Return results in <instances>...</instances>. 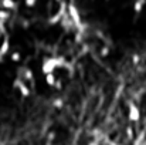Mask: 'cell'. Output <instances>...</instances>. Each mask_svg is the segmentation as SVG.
Returning <instances> with one entry per match:
<instances>
[{
    "label": "cell",
    "instance_id": "6da1fadb",
    "mask_svg": "<svg viewBox=\"0 0 146 145\" xmlns=\"http://www.w3.org/2000/svg\"><path fill=\"white\" fill-rule=\"evenodd\" d=\"M17 77H20L21 80H24L26 83H30L33 87L36 84V77H34V73L30 67H21L17 70Z\"/></svg>",
    "mask_w": 146,
    "mask_h": 145
},
{
    "label": "cell",
    "instance_id": "5bb4252c",
    "mask_svg": "<svg viewBox=\"0 0 146 145\" xmlns=\"http://www.w3.org/2000/svg\"><path fill=\"white\" fill-rule=\"evenodd\" d=\"M55 1H57V3H60V1H64V0H55ZM71 1H72V0H71Z\"/></svg>",
    "mask_w": 146,
    "mask_h": 145
},
{
    "label": "cell",
    "instance_id": "3957f363",
    "mask_svg": "<svg viewBox=\"0 0 146 145\" xmlns=\"http://www.w3.org/2000/svg\"><path fill=\"white\" fill-rule=\"evenodd\" d=\"M128 118H129V121H132V122H138V121L141 120V111H139V108H138L135 104H129Z\"/></svg>",
    "mask_w": 146,
    "mask_h": 145
},
{
    "label": "cell",
    "instance_id": "277c9868",
    "mask_svg": "<svg viewBox=\"0 0 146 145\" xmlns=\"http://www.w3.org/2000/svg\"><path fill=\"white\" fill-rule=\"evenodd\" d=\"M9 50H10V40L9 37H4L3 41L0 43V61L4 58V55L9 54Z\"/></svg>",
    "mask_w": 146,
    "mask_h": 145
},
{
    "label": "cell",
    "instance_id": "ba28073f",
    "mask_svg": "<svg viewBox=\"0 0 146 145\" xmlns=\"http://www.w3.org/2000/svg\"><path fill=\"white\" fill-rule=\"evenodd\" d=\"M10 19V11L9 10H4V9H0V21H7Z\"/></svg>",
    "mask_w": 146,
    "mask_h": 145
},
{
    "label": "cell",
    "instance_id": "7a4b0ae2",
    "mask_svg": "<svg viewBox=\"0 0 146 145\" xmlns=\"http://www.w3.org/2000/svg\"><path fill=\"white\" fill-rule=\"evenodd\" d=\"M13 88L17 90L23 97H29L30 94H31L30 87H29V86L26 84V81L21 80L20 77H16V78H14V81H13Z\"/></svg>",
    "mask_w": 146,
    "mask_h": 145
},
{
    "label": "cell",
    "instance_id": "8fae6325",
    "mask_svg": "<svg viewBox=\"0 0 146 145\" xmlns=\"http://www.w3.org/2000/svg\"><path fill=\"white\" fill-rule=\"evenodd\" d=\"M108 53H109V47H104L102 50H101V53H99V54H101L102 57H106V55H108Z\"/></svg>",
    "mask_w": 146,
    "mask_h": 145
},
{
    "label": "cell",
    "instance_id": "7c38bea8",
    "mask_svg": "<svg viewBox=\"0 0 146 145\" xmlns=\"http://www.w3.org/2000/svg\"><path fill=\"white\" fill-rule=\"evenodd\" d=\"M139 60H141L139 54H133V57H132V63H133V64H136V63H139Z\"/></svg>",
    "mask_w": 146,
    "mask_h": 145
},
{
    "label": "cell",
    "instance_id": "9a60e30c",
    "mask_svg": "<svg viewBox=\"0 0 146 145\" xmlns=\"http://www.w3.org/2000/svg\"><path fill=\"white\" fill-rule=\"evenodd\" d=\"M106 1H109V0H106Z\"/></svg>",
    "mask_w": 146,
    "mask_h": 145
},
{
    "label": "cell",
    "instance_id": "9c48e42d",
    "mask_svg": "<svg viewBox=\"0 0 146 145\" xmlns=\"http://www.w3.org/2000/svg\"><path fill=\"white\" fill-rule=\"evenodd\" d=\"M10 60L14 61V63H19V61L21 60V54H20L19 51H13V53L10 54Z\"/></svg>",
    "mask_w": 146,
    "mask_h": 145
},
{
    "label": "cell",
    "instance_id": "52a82bcc",
    "mask_svg": "<svg viewBox=\"0 0 146 145\" xmlns=\"http://www.w3.org/2000/svg\"><path fill=\"white\" fill-rule=\"evenodd\" d=\"M46 83H47V86L48 87H52L54 88V86H55V83H57V77H55V74L54 73H50V74H46Z\"/></svg>",
    "mask_w": 146,
    "mask_h": 145
},
{
    "label": "cell",
    "instance_id": "30bf717a",
    "mask_svg": "<svg viewBox=\"0 0 146 145\" xmlns=\"http://www.w3.org/2000/svg\"><path fill=\"white\" fill-rule=\"evenodd\" d=\"M36 3H37V0H24V4H26V7H29V9L34 7Z\"/></svg>",
    "mask_w": 146,
    "mask_h": 145
},
{
    "label": "cell",
    "instance_id": "5b68a950",
    "mask_svg": "<svg viewBox=\"0 0 146 145\" xmlns=\"http://www.w3.org/2000/svg\"><path fill=\"white\" fill-rule=\"evenodd\" d=\"M0 9H4V10H16L17 9V1L16 0H0Z\"/></svg>",
    "mask_w": 146,
    "mask_h": 145
},
{
    "label": "cell",
    "instance_id": "8992f818",
    "mask_svg": "<svg viewBox=\"0 0 146 145\" xmlns=\"http://www.w3.org/2000/svg\"><path fill=\"white\" fill-rule=\"evenodd\" d=\"M145 6H146V0H135L133 1V11L136 14H139V13H142Z\"/></svg>",
    "mask_w": 146,
    "mask_h": 145
},
{
    "label": "cell",
    "instance_id": "4fadbf2b",
    "mask_svg": "<svg viewBox=\"0 0 146 145\" xmlns=\"http://www.w3.org/2000/svg\"><path fill=\"white\" fill-rule=\"evenodd\" d=\"M54 105H55V107H58V108H60V107H61V105H62V102H61V100H60V98H57V100H55V101H54Z\"/></svg>",
    "mask_w": 146,
    "mask_h": 145
}]
</instances>
